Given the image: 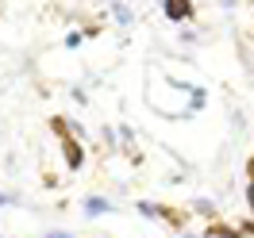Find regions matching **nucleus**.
Instances as JSON below:
<instances>
[{"label":"nucleus","mask_w":254,"mask_h":238,"mask_svg":"<svg viewBox=\"0 0 254 238\" xmlns=\"http://www.w3.org/2000/svg\"><path fill=\"white\" fill-rule=\"evenodd\" d=\"M139 211H143L146 219H162V223H170L174 231H185L189 227V211L185 207H174V204H150V200H139Z\"/></svg>","instance_id":"f257e3e1"},{"label":"nucleus","mask_w":254,"mask_h":238,"mask_svg":"<svg viewBox=\"0 0 254 238\" xmlns=\"http://www.w3.org/2000/svg\"><path fill=\"white\" fill-rule=\"evenodd\" d=\"M162 16L170 23H177V27H185V23L196 19V4L192 0H162Z\"/></svg>","instance_id":"f03ea898"},{"label":"nucleus","mask_w":254,"mask_h":238,"mask_svg":"<svg viewBox=\"0 0 254 238\" xmlns=\"http://www.w3.org/2000/svg\"><path fill=\"white\" fill-rule=\"evenodd\" d=\"M58 143H62L65 169H73V173H77L81 165H85V146H81V139L73 135V131H65V135H58Z\"/></svg>","instance_id":"7ed1b4c3"},{"label":"nucleus","mask_w":254,"mask_h":238,"mask_svg":"<svg viewBox=\"0 0 254 238\" xmlns=\"http://www.w3.org/2000/svg\"><path fill=\"white\" fill-rule=\"evenodd\" d=\"M108 8H112V16H116V23H120L124 31L131 27V23H135V12H131V4H124V0H112Z\"/></svg>","instance_id":"20e7f679"},{"label":"nucleus","mask_w":254,"mask_h":238,"mask_svg":"<svg viewBox=\"0 0 254 238\" xmlns=\"http://www.w3.org/2000/svg\"><path fill=\"white\" fill-rule=\"evenodd\" d=\"M85 211H89V215H108L112 204L104 200V196H89V200H85Z\"/></svg>","instance_id":"39448f33"},{"label":"nucleus","mask_w":254,"mask_h":238,"mask_svg":"<svg viewBox=\"0 0 254 238\" xmlns=\"http://www.w3.org/2000/svg\"><path fill=\"white\" fill-rule=\"evenodd\" d=\"M247 177H251L247 181V204H251V215H254V158L247 161Z\"/></svg>","instance_id":"423d86ee"},{"label":"nucleus","mask_w":254,"mask_h":238,"mask_svg":"<svg viewBox=\"0 0 254 238\" xmlns=\"http://www.w3.org/2000/svg\"><path fill=\"white\" fill-rule=\"evenodd\" d=\"M81 39H85L81 31H69V35L62 39V47H65V50H77V47H81Z\"/></svg>","instance_id":"0eeeda50"},{"label":"nucleus","mask_w":254,"mask_h":238,"mask_svg":"<svg viewBox=\"0 0 254 238\" xmlns=\"http://www.w3.org/2000/svg\"><path fill=\"white\" fill-rule=\"evenodd\" d=\"M100 31H104L100 23H85V27H81V35H85V39H100Z\"/></svg>","instance_id":"6e6552de"},{"label":"nucleus","mask_w":254,"mask_h":238,"mask_svg":"<svg viewBox=\"0 0 254 238\" xmlns=\"http://www.w3.org/2000/svg\"><path fill=\"white\" fill-rule=\"evenodd\" d=\"M47 238H73V235H65V231H62V235H58V231H54V235H47Z\"/></svg>","instance_id":"1a4fd4ad"}]
</instances>
